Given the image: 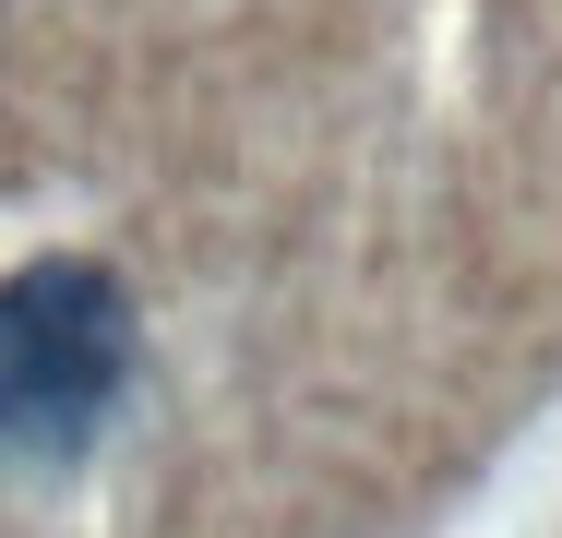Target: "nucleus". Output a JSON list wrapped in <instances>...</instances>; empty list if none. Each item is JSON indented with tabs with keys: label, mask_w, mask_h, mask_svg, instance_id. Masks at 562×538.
<instances>
[{
	"label": "nucleus",
	"mask_w": 562,
	"mask_h": 538,
	"mask_svg": "<svg viewBox=\"0 0 562 538\" xmlns=\"http://www.w3.org/2000/svg\"><path fill=\"white\" fill-rule=\"evenodd\" d=\"M132 395V288L97 251H36L0 276V455L72 467Z\"/></svg>",
	"instance_id": "f257e3e1"
}]
</instances>
